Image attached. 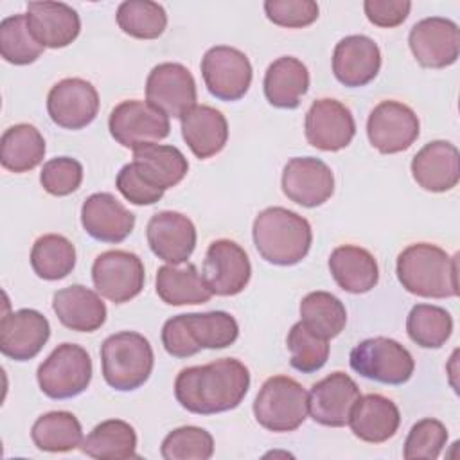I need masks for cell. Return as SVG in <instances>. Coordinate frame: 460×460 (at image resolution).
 <instances>
[{"mask_svg": "<svg viewBox=\"0 0 460 460\" xmlns=\"http://www.w3.org/2000/svg\"><path fill=\"white\" fill-rule=\"evenodd\" d=\"M250 388V372L239 359L221 358L180 370L174 397L190 413L214 415L237 408Z\"/></svg>", "mask_w": 460, "mask_h": 460, "instance_id": "6da1fadb", "label": "cell"}, {"mask_svg": "<svg viewBox=\"0 0 460 460\" xmlns=\"http://www.w3.org/2000/svg\"><path fill=\"white\" fill-rule=\"evenodd\" d=\"M402 288L424 298L458 295V255H449L437 244L415 243L406 246L395 264Z\"/></svg>", "mask_w": 460, "mask_h": 460, "instance_id": "7a4b0ae2", "label": "cell"}, {"mask_svg": "<svg viewBox=\"0 0 460 460\" xmlns=\"http://www.w3.org/2000/svg\"><path fill=\"white\" fill-rule=\"evenodd\" d=\"M252 235L259 255L277 266L298 264L313 243L309 221L284 207H268L259 212Z\"/></svg>", "mask_w": 460, "mask_h": 460, "instance_id": "3957f363", "label": "cell"}, {"mask_svg": "<svg viewBox=\"0 0 460 460\" xmlns=\"http://www.w3.org/2000/svg\"><path fill=\"white\" fill-rule=\"evenodd\" d=\"M237 336L239 325L226 311L176 314L162 327V345L172 358H190L201 349H226Z\"/></svg>", "mask_w": 460, "mask_h": 460, "instance_id": "277c9868", "label": "cell"}, {"mask_svg": "<svg viewBox=\"0 0 460 460\" xmlns=\"http://www.w3.org/2000/svg\"><path fill=\"white\" fill-rule=\"evenodd\" d=\"M155 354L147 338L135 331H120L101 345V367L104 381L119 390L140 388L151 376Z\"/></svg>", "mask_w": 460, "mask_h": 460, "instance_id": "5b68a950", "label": "cell"}, {"mask_svg": "<svg viewBox=\"0 0 460 460\" xmlns=\"http://www.w3.org/2000/svg\"><path fill=\"white\" fill-rule=\"evenodd\" d=\"M307 392L288 376H273L264 381L255 401V420L268 431L288 433L295 431L307 419Z\"/></svg>", "mask_w": 460, "mask_h": 460, "instance_id": "8992f818", "label": "cell"}, {"mask_svg": "<svg viewBox=\"0 0 460 460\" xmlns=\"http://www.w3.org/2000/svg\"><path fill=\"white\" fill-rule=\"evenodd\" d=\"M350 368L383 385H402L415 370V361L406 347L385 336L359 341L349 356Z\"/></svg>", "mask_w": 460, "mask_h": 460, "instance_id": "52a82bcc", "label": "cell"}, {"mask_svg": "<svg viewBox=\"0 0 460 460\" xmlns=\"http://www.w3.org/2000/svg\"><path fill=\"white\" fill-rule=\"evenodd\" d=\"M40 390L50 399H70L83 394L92 381L90 354L75 343L58 345L38 367Z\"/></svg>", "mask_w": 460, "mask_h": 460, "instance_id": "ba28073f", "label": "cell"}, {"mask_svg": "<svg viewBox=\"0 0 460 460\" xmlns=\"http://www.w3.org/2000/svg\"><path fill=\"white\" fill-rule=\"evenodd\" d=\"M111 137L128 149H138L147 144H158L171 133L169 117L151 106L147 101H122L108 119Z\"/></svg>", "mask_w": 460, "mask_h": 460, "instance_id": "9c48e42d", "label": "cell"}, {"mask_svg": "<svg viewBox=\"0 0 460 460\" xmlns=\"http://www.w3.org/2000/svg\"><path fill=\"white\" fill-rule=\"evenodd\" d=\"M92 280L101 293L113 304H124L144 289L146 271L140 257L126 250H110L93 261Z\"/></svg>", "mask_w": 460, "mask_h": 460, "instance_id": "30bf717a", "label": "cell"}, {"mask_svg": "<svg viewBox=\"0 0 460 460\" xmlns=\"http://www.w3.org/2000/svg\"><path fill=\"white\" fill-rule=\"evenodd\" d=\"M201 75L216 99L239 101L252 84L253 70L244 52L228 45H216L201 59Z\"/></svg>", "mask_w": 460, "mask_h": 460, "instance_id": "8fae6325", "label": "cell"}, {"mask_svg": "<svg viewBox=\"0 0 460 460\" xmlns=\"http://www.w3.org/2000/svg\"><path fill=\"white\" fill-rule=\"evenodd\" d=\"M146 99L164 115L181 119L196 106V81L187 66L169 61L160 63L147 75Z\"/></svg>", "mask_w": 460, "mask_h": 460, "instance_id": "7c38bea8", "label": "cell"}, {"mask_svg": "<svg viewBox=\"0 0 460 460\" xmlns=\"http://www.w3.org/2000/svg\"><path fill=\"white\" fill-rule=\"evenodd\" d=\"M420 124L415 111L399 101H383L368 115L367 135L383 155L406 151L419 137Z\"/></svg>", "mask_w": 460, "mask_h": 460, "instance_id": "4fadbf2b", "label": "cell"}, {"mask_svg": "<svg viewBox=\"0 0 460 460\" xmlns=\"http://www.w3.org/2000/svg\"><path fill=\"white\" fill-rule=\"evenodd\" d=\"M408 45L419 65L446 68L458 59L460 31L449 18L429 16L411 27Z\"/></svg>", "mask_w": 460, "mask_h": 460, "instance_id": "5bb4252c", "label": "cell"}, {"mask_svg": "<svg viewBox=\"0 0 460 460\" xmlns=\"http://www.w3.org/2000/svg\"><path fill=\"white\" fill-rule=\"evenodd\" d=\"M252 264L246 252L230 239H217L208 244L203 261V279L212 295H239L250 282Z\"/></svg>", "mask_w": 460, "mask_h": 460, "instance_id": "9a60e30c", "label": "cell"}, {"mask_svg": "<svg viewBox=\"0 0 460 460\" xmlns=\"http://www.w3.org/2000/svg\"><path fill=\"white\" fill-rule=\"evenodd\" d=\"M47 111L50 120L59 128L83 129L97 117L99 93L86 79H61L47 95Z\"/></svg>", "mask_w": 460, "mask_h": 460, "instance_id": "2e32d148", "label": "cell"}, {"mask_svg": "<svg viewBox=\"0 0 460 460\" xmlns=\"http://www.w3.org/2000/svg\"><path fill=\"white\" fill-rule=\"evenodd\" d=\"M359 397V388L350 376L332 372L311 386L307 394L309 415L322 426L341 428L349 424L352 408Z\"/></svg>", "mask_w": 460, "mask_h": 460, "instance_id": "e0dca14e", "label": "cell"}, {"mask_svg": "<svg viewBox=\"0 0 460 460\" xmlns=\"http://www.w3.org/2000/svg\"><path fill=\"white\" fill-rule=\"evenodd\" d=\"M282 192L296 205L313 208L323 205L334 192V174L320 158H291L282 171Z\"/></svg>", "mask_w": 460, "mask_h": 460, "instance_id": "ac0fdd59", "label": "cell"}, {"mask_svg": "<svg viewBox=\"0 0 460 460\" xmlns=\"http://www.w3.org/2000/svg\"><path fill=\"white\" fill-rule=\"evenodd\" d=\"M305 138L322 151H340L347 147L356 135L352 111L336 99H318L305 113Z\"/></svg>", "mask_w": 460, "mask_h": 460, "instance_id": "d6986e66", "label": "cell"}, {"mask_svg": "<svg viewBox=\"0 0 460 460\" xmlns=\"http://www.w3.org/2000/svg\"><path fill=\"white\" fill-rule=\"evenodd\" d=\"M146 234L151 252L172 266L185 262L192 255L198 239L194 223L174 210L156 212L149 219Z\"/></svg>", "mask_w": 460, "mask_h": 460, "instance_id": "ffe728a7", "label": "cell"}, {"mask_svg": "<svg viewBox=\"0 0 460 460\" xmlns=\"http://www.w3.org/2000/svg\"><path fill=\"white\" fill-rule=\"evenodd\" d=\"M50 338L49 320L36 309L5 313L0 322V350L14 361H27L40 354Z\"/></svg>", "mask_w": 460, "mask_h": 460, "instance_id": "44dd1931", "label": "cell"}, {"mask_svg": "<svg viewBox=\"0 0 460 460\" xmlns=\"http://www.w3.org/2000/svg\"><path fill=\"white\" fill-rule=\"evenodd\" d=\"M381 68V50L377 43L363 34L340 40L332 52L334 77L349 88L368 84Z\"/></svg>", "mask_w": 460, "mask_h": 460, "instance_id": "7402d4cb", "label": "cell"}, {"mask_svg": "<svg viewBox=\"0 0 460 460\" xmlns=\"http://www.w3.org/2000/svg\"><path fill=\"white\" fill-rule=\"evenodd\" d=\"M84 232L101 243H122L135 228V214L129 212L113 194L95 192L81 207Z\"/></svg>", "mask_w": 460, "mask_h": 460, "instance_id": "603a6c76", "label": "cell"}, {"mask_svg": "<svg viewBox=\"0 0 460 460\" xmlns=\"http://www.w3.org/2000/svg\"><path fill=\"white\" fill-rule=\"evenodd\" d=\"M27 23L36 41L47 49H63L81 32L77 11L63 2H29Z\"/></svg>", "mask_w": 460, "mask_h": 460, "instance_id": "cb8c5ba5", "label": "cell"}, {"mask_svg": "<svg viewBox=\"0 0 460 460\" xmlns=\"http://www.w3.org/2000/svg\"><path fill=\"white\" fill-rule=\"evenodd\" d=\"M411 176L424 190H451L460 180L458 149L446 140L428 142L411 160Z\"/></svg>", "mask_w": 460, "mask_h": 460, "instance_id": "d4e9b609", "label": "cell"}, {"mask_svg": "<svg viewBox=\"0 0 460 460\" xmlns=\"http://www.w3.org/2000/svg\"><path fill=\"white\" fill-rule=\"evenodd\" d=\"M399 424L401 413L397 404L381 394H367L359 397L349 419L352 433L368 444L386 442L397 433Z\"/></svg>", "mask_w": 460, "mask_h": 460, "instance_id": "484cf974", "label": "cell"}, {"mask_svg": "<svg viewBox=\"0 0 460 460\" xmlns=\"http://www.w3.org/2000/svg\"><path fill=\"white\" fill-rule=\"evenodd\" d=\"M52 309L65 327L77 332H93L101 329L108 314L101 296L81 284L56 291L52 296Z\"/></svg>", "mask_w": 460, "mask_h": 460, "instance_id": "4316f807", "label": "cell"}, {"mask_svg": "<svg viewBox=\"0 0 460 460\" xmlns=\"http://www.w3.org/2000/svg\"><path fill=\"white\" fill-rule=\"evenodd\" d=\"M180 120L181 137L196 158L207 160L226 146L228 122L219 110L196 104Z\"/></svg>", "mask_w": 460, "mask_h": 460, "instance_id": "83f0119b", "label": "cell"}, {"mask_svg": "<svg viewBox=\"0 0 460 460\" xmlns=\"http://www.w3.org/2000/svg\"><path fill=\"white\" fill-rule=\"evenodd\" d=\"M131 164L149 185L160 190L178 185L189 171V162L183 153L167 144H147L135 149Z\"/></svg>", "mask_w": 460, "mask_h": 460, "instance_id": "f1b7e54d", "label": "cell"}, {"mask_svg": "<svg viewBox=\"0 0 460 460\" xmlns=\"http://www.w3.org/2000/svg\"><path fill=\"white\" fill-rule=\"evenodd\" d=\"M329 270L334 282L347 293H367L379 280V268L374 255L354 244H341L329 257Z\"/></svg>", "mask_w": 460, "mask_h": 460, "instance_id": "f546056e", "label": "cell"}, {"mask_svg": "<svg viewBox=\"0 0 460 460\" xmlns=\"http://www.w3.org/2000/svg\"><path fill=\"white\" fill-rule=\"evenodd\" d=\"M262 84L264 95L271 106L293 110L309 90V70L300 59L282 56L268 66Z\"/></svg>", "mask_w": 460, "mask_h": 460, "instance_id": "4dcf8cb0", "label": "cell"}, {"mask_svg": "<svg viewBox=\"0 0 460 460\" xmlns=\"http://www.w3.org/2000/svg\"><path fill=\"white\" fill-rule=\"evenodd\" d=\"M156 295L169 305H198L212 298L210 288L194 264L183 268L160 266L156 271Z\"/></svg>", "mask_w": 460, "mask_h": 460, "instance_id": "1f68e13d", "label": "cell"}, {"mask_svg": "<svg viewBox=\"0 0 460 460\" xmlns=\"http://www.w3.org/2000/svg\"><path fill=\"white\" fill-rule=\"evenodd\" d=\"M81 451L97 460L137 458V433L129 422L108 419L83 438Z\"/></svg>", "mask_w": 460, "mask_h": 460, "instance_id": "d6a6232c", "label": "cell"}, {"mask_svg": "<svg viewBox=\"0 0 460 460\" xmlns=\"http://www.w3.org/2000/svg\"><path fill=\"white\" fill-rule=\"evenodd\" d=\"M45 140L32 124L7 128L0 140V164L11 172H27L41 164Z\"/></svg>", "mask_w": 460, "mask_h": 460, "instance_id": "836d02e7", "label": "cell"}, {"mask_svg": "<svg viewBox=\"0 0 460 460\" xmlns=\"http://www.w3.org/2000/svg\"><path fill=\"white\" fill-rule=\"evenodd\" d=\"M31 438L40 451L66 453L83 444V428L70 411H49L36 419Z\"/></svg>", "mask_w": 460, "mask_h": 460, "instance_id": "e575fe53", "label": "cell"}, {"mask_svg": "<svg viewBox=\"0 0 460 460\" xmlns=\"http://www.w3.org/2000/svg\"><path fill=\"white\" fill-rule=\"evenodd\" d=\"M300 322L322 338L338 336L347 323L345 305L329 291H311L300 302Z\"/></svg>", "mask_w": 460, "mask_h": 460, "instance_id": "d590c367", "label": "cell"}, {"mask_svg": "<svg viewBox=\"0 0 460 460\" xmlns=\"http://www.w3.org/2000/svg\"><path fill=\"white\" fill-rule=\"evenodd\" d=\"M31 266L43 280H61L75 266V248L65 235L45 234L32 244Z\"/></svg>", "mask_w": 460, "mask_h": 460, "instance_id": "8d00e7d4", "label": "cell"}, {"mask_svg": "<svg viewBox=\"0 0 460 460\" xmlns=\"http://www.w3.org/2000/svg\"><path fill=\"white\" fill-rule=\"evenodd\" d=\"M406 332L413 343L422 349L442 347L453 332L451 314L438 305L417 304L406 318Z\"/></svg>", "mask_w": 460, "mask_h": 460, "instance_id": "74e56055", "label": "cell"}, {"mask_svg": "<svg viewBox=\"0 0 460 460\" xmlns=\"http://www.w3.org/2000/svg\"><path fill=\"white\" fill-rule=\"evenodd\" d=\"M117 23L131 38L156 40L167 27V13L151 0H126L117 9Z\"/></svg>", "mask_w": 460, "mask_h": 460, "instance_id": "f35d334b", "label": "cell"}, {"mask_svg": "<svg viewBox=\"0 0 460 460\" xmlns=\"http://www.w3.org/2000/svg\"><path fill=\"white\" fill-rule=\"evenodd\" d=\"M43 45L32 36L27 14H13L0 23V54L11 65H29L34 63L41 52Z\"/></svg>", "mask_w": 460, "mask_h": 460, "instance_id": "ab89813d", "label": "cell"}, {"mask_svg": "<svg viewBox=\"0 0 460 460\" xmlns=\"http://www.w3.org/2000/svg\"><path fill=\"white\" fill-rule=\"evenodd\" d=\"M286 345L291 354V367L302 374H313L327 363L329 340L314 334L302 322L289 329Z\"/></svg>", "mask_w": 460, "mask_h": 460, "instance_id": "60d3db41", "label": "cell"}, {"mask_svg": "<svg viewBox=\"0 0 460 460\" xmlns=\"http://www.w3.org/2000/svg\"><path fill=\"white\" fill-rule=\"evenodd\" d=\"M160 453L165 460H208L214 455V438L199 426H180L165 435Z\"/></svg>", "mask_w": 460, "mask_h": 460, "instance_id": "b9f144b4", "label": "cell"}, {"mask_svg": "<svg viewBox=\"0 0 460 460\" xmlns=\"http://www.w3.org/2000/svg\"><path fill=\"white\" fill-rule=\"evenodd\" d=\"M447 442V429L437 419H420L415 422L404 440L402 456L406 460H435Z\"/></svg>", "mask_w": 460, "mask_h": 460, "instance_id": "7bdbcfd3", "label": "cell"}, {"mask_svg": "<svg viewBox=\"0 0 460 460\" xmlns=\"http://www.w3.org/2000/svg\"><path fill=\"white\" fill-rule=\"evenodd\" d=\"M41 187L52 196H68L81 187L83 165L75 158L58 156L43 164L40 172Z\"/></svg>", "mask_w": 460, "mask_h": 460, "instance_id": "ee69618b", "label": "cell"}, {"mask_svg": "<svg viewBox=\"0 0 460 460\" xmlns=\"http://www.w3.org/2000/svg\"><path fill=\"white\" fill-rule=\"evenodd\" d=\"M264 13L279 27L302 29L316 22L320 9L313 0H266Z\"/></svg>", "mask_w": 460, "mask_h": 460, "instance_id": "f6af8a7d", "label": "cell"}, {"mask_svg": "<svg viewBox=\"0 0 460 460\" xmlns=\"http://www.w3.org/2000/svg\"><path fill=\"white\" fill-rule=\"evenodd\" d=\"M115 185L119 189V192L133 205H153L156 201L162 199L165 190H160L153 185H149L135 169V165L129 162L126 164L115 180Z\"/></svg>", "mask_w": 460, "mask_h": 460, "instance_id": "bcb514c9", "label": "cell"}, {"mask_svg": "<svg viewBox=\"0 0 460 460\" xmlns=\"http://www.w3.org/2000/svg\"><path fill=\"white\" fill-rule=\"evenodd\" d=\"M365 14L370 23L392 29L401 25L411 9V2L408 0H365L363 2Z\"/></svg>", "mask_w": 460, "mask_h": 460, "instance_id": "7dc6e473", "label": "cell"}]
</instances>
